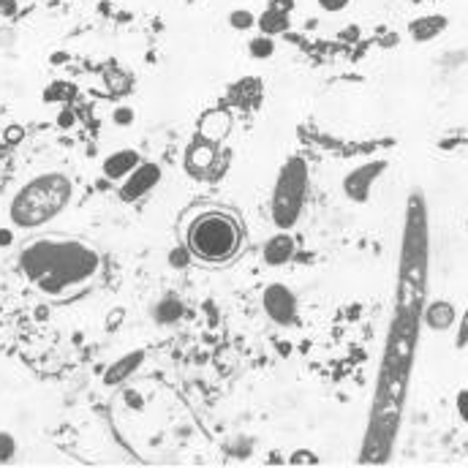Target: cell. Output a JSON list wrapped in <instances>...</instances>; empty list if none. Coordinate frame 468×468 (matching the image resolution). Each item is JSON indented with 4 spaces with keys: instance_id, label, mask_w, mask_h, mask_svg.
Segmentation results:
<instances>
[{
    "instance_id": "6da1fadb",
    "label": "cell",
    "mask_w": 468,
    "mask_h": 468,
    "mask_svg": "<svg viewBox=\"0 0 468 468\" xmlns=\"http://www.w3.org/2000/svg\"><path fill=\"white\" fill-rule=\"evenodd\" d=\"M96 253L76 243H38L22 253L25 273L41 283V289L57 292L76 283L96 270Z\"/></svg>"
},
{
    "instance_id": "7a4b0ae2",
    "label": "cell",
    "mask_w": 468,
    "mask_h": 468,
    "mask_svg": "<svg viewBox=\"0 0 468 468\" xmlns=\"http://www.w3.org/2000/svg\"><path fill=\"white\" fill-rule=\"evenodd\" d=\"M69 196L71 183L63 174H41L17 193V199L11 205V218H14V224L28 226V229L47 224L69 205Z\"/></svg>"
},
{
    "instance_id": "3957f363",
    "label": "cell",
    "mask_w": 468,
    "mask_h": 468,
    "mask_svg": "<svg viewBox=\"0 0 468 468\" xmlns=\"http://www.w3.org/2000/svg\"><path fill=\"white\" fill-rule=\"evenodd\" d=\"M243 243V229L237 218L226 212H202L188 229V248L202 261H229Z\"/></svg>"
},
{
    "instance_id": "277c9868",
    "label": "cell",
    "mask_w": 468,
    "mask_h": 468,
    "mask_svg": "<svg viewBox=\"0 0 468 468\" xmlns=\"http://www.w3.org/2000/svg\"><path fill=\"white\" fill-rule=\"evenodd\" d=\"M308 186V166L302 158H292L283 172L278 177L275 202H273V215L278 226H292L302 210V196Z\"/></svg>"
},
{
    "instance_id": "5b68a950",
    "label": "cell",
    "mask_w": 468,
    "mask_h": 468,
    "mask_svg": "<svg viewBox=\"0 0 468 468\" xmlns=\"http://www.w3.org/2000/svg\"><path fill=\"white\" fill-rule=\"evenodd\" d=\"M264 308L278 324H289L297 316V299L286 286H270L264 295Z\"/></svg>"
},
{
    "instance_id": "8992f818",
    "label": "cell",
    "mask_w": 468,
    "mask_h": 468,
    "mask_svg": "<svg viewBox=\"0 0 468 468\" xmlns=\"http://www.w3.org/2000/svg\"><path fill=\"white\" fill-rule=\"evenodd\" d=\"M158 177H161V172H158L156 164H139L137 169L128 174V183L122 186L120 196L125 202H134L137 196H142V193L150 191V188L156 186Z\"/></svg>"
},
{
    "instance_id": "52a82bcc",
    "label": "cell",
    "mask_w": 468,
    "mask_h": 468,
    "mask_svg": "<svg viewBox=\"0 0 468 468\" xmlns=\"http://www.w3.org/2000/svg\"><path fill=\"white\" fill-rule=\"evenodd\" d=\"M379 172H384V164L376 161V164H367V166H360L357 172H351L343 183L346 193L354 199V202H365L367 193H370V183L379 177Z\"/></svg>"
},
{
    "instance_id": "ba28073f",
    "label": "cell",
    "mask_w": 468,
    "mask_h": 468,
    "mask_svg": "<svg viewBox=\"0 0 468 468\" xmlns=\"http://www.w3.org/2000/svg\"><path fill=\"white\" fill-rule=\"evenodd\" d=\"M215 150H218V144H215V142L199 137L191 144V150H188V169L196 172L199 177H205V174L212 169V161H215V156H218Z\"/></svg>"
},
{
    "instance_id": "9c48e42d",
    "label": "cell",
    "mask_w": 468,
    "mask_h": 468,
    "mask_svg": "<svg viewBox=\"0 0 468 468\" xmlns=\"http://www.w3.org/2000/svg\"><path fill=\"white\" fill-rule=\"evenodd\" d=\"M232 128V115L226 109H210L207 115L199 120V137L210 139V142H221Z\"/></svg>"
},
{
    "instance_id": "30bf717a",
    "label": "cell",
    "mask_w": 468,
    "mask_h": 468,
    "mask_svg": "<svg viewBox=\"0 0 468 468\" xmlns=\"http://www.w3.org/2000/svg\"><path fill=\"white\" fill-rule=\"evenodd\" d=\"M139 166V153L137 150H120L115 156H109L104 161V174L109 180H120L125 174H131Z\"/></svg>"
},
{
    "instance_id": "8fae6325",
    "label": "cell",
    "mask_w": 468,
    "mask_h": 468,
    "mask_svg": "<svg viewBox=\"0 0 468 468\" xmlns=\"http://www.w3.org/2000/svg\"><path fill=\"white\" fill-rule=\"evenodd\" d=\"M292 253H295V240L289 234H278V237H273L270 243L264 245V261L273 264V267L286 264L292 259Z\"/></svg>"
},
{
    "instance_id": "7c38bea8",
    "label": "cell",
    "mask_w": 468,
    "mask_h": 468,
    "mask_svg": "<svg viewBox=\"0 0 468 468\" xmlns=\"http://www.w3.org/2000/svg\"><path fill=\"white\" fill-rule=\"evenodd\" d=\"M425 319H428V324H430L433 330H438V332L450 330L452 321H455V305L444 302V299H438V302H433V305L428 308Z\"/></svg>"
},
{
    "instance_id": "4fadbf2b",
    "label": "cell",
    "mask_w": 468,
    "mask_h": 468,
    "mask_svg": "<svg viewBox=\"0 0 468 468\" xmlns=\"http://www.w3.org/2000/svg\"><path fill=\"white\" fill-rule=\"evenodd\" d=\"M259 28L264 35H275V33H286L289 30V17L286 11H278V8H270L259 17Z\"/></svg>"
},
{
    "instance_id": "5bb4252c",
    "label": "cell",
    "mask_w": 468,
    "mask_h": 468,
    "mask_svg": "<svg viewBox=\"0 0 468 468\" xmlns=\"http://www.w3.org/2000/svg\"><path fill=\"white\" fill-rule=\"evenodd\" d=\"M444 17H433V19H419V22H414V28H411V33H414L416 41H428L430 35L441 33L444 30Z\"/></svg>"
},
{
    "instance_id": "9a60e30c",
    "label": "cell",
    "mask_w": 468,
    "mask_h": 468,
    "mask_svg": "<svg viewBox=\"0 0 468 468\" xmlns=\"http://www.w3.org/2000/svg\"><path fill=\"white\" fill-rule=\"evenodd\" d=\"M142 363V354H131L128 360H122V363H118L115 367H112V373H106V384H118L122 379V376H128L137 365Z\"/></svg>"
},
{
    "instance_id": "2e32d148",
    "label": "cell",
    "mask_w": 468,
    "mask_h": 468,
    "mask_svg": "<svg viewBox=\"0 0 468 468\" xmlns=\"http://www.w3.org/2000/svg\"><path fill=\"white\" fill-rule=\"evenodd\" d=\"M273 52H275V44H273L270 35H261V38H253V41H251V55H253V57H270Z\"/></svg>"
},
{
    "instance_id": "e0dca14e",
    "label": "cell",
    "mask_w": 468,
    "mask_h": 468,
    "mask_svg": "<svg viewBox=\"0 0 468 468\" xmlns=\"http://www.w3.org/2000/svg\"><path fill=\"white\" fill-rule=\"evenodd\" d=\"M180 313H183V305H180L177 299H164L161 308H158V319H161V321H174Z\"/></svg>"
},
{
    "instance_id": "ac0fdd59",
    "label": "cell",
    "mask_w": 468,
    "mask_h": 468,
    "mask_svg": "<svg viewBox=\"0 0 468 468\" xmlns=\"http://www.w3.org/2000/svg\"><path fill=\"white\" fill-rule=\"evenodd\" d=\"M229 22H232V28H237V30H245V28H251L256 19L251 11H232L229 14Z\"/></svg>"
},
{
    "instance_id": "d6986e66",
    "label": "cell",
    "mask_w": 468,
    "mask_h": 468,
    "mask_svg": "<svg viewBox=\"0 0 468 468\" xmlns=\"http://www.w3.org/2000/svg\"><path fill=\"white\" fill-rule=\"evenodd\" d=\"M11 452H14V441H11V435L0 433V460H8V457H11Z\"/></svg>"
},
{
    "instance_id": "ffe728a7",
    "label": "cell",
    "mask_w": 468,
    "mask_h": 468,
    "mask_svg": "<svg viewBox=\"0 0 468 468\" xmlns=\"http://www.w3.org/2000/svg\"><path fill=\"white\" fill-rule=\"evenodd\" d=\"M115 122H118V125H128V122H134V109L120 106V109L115 112Z\"/></svg>"
},
{
    "instance_id": "44dd1931",
    "label": "cell",
    "mask_w": 468,
    "mask_h": 468,
    "mask_svg": "<svg viewBox=\"0 0 468 468\" xmlns=\"http://www.w3.org/2000/svg\"><path fill=\"white\" fill-rule=\"evenodd\" d=\"M457 411L463 416V422H468V389H460L457 395Z\"/></svg>"
},
{
    "instance_id": "7402d4cb",
    "label": "cell",
    "mask_w": 468,
    "mask_h": 468,
    "mask_svg": "<svg viewBox=\"0 0 468 468\" xmlns=\"http://www.w3.org/2000/svg\"><path fill=\"white\" fill-rule=\"evenodd\" d=\"M17 0H0V14L3 17H14L17 14Z\"/></svg>"
},
{
    "instance_id": "603a6c76",
    "label": "cell",
    "mask_w": 468,
    "mask_h": 468,
    "mask_svg": "<svg viewBox=\"0 0 468 468\" xmlns=\"http://www.w3.org/2000/svg\"><path fill=\"white\" fill-rule=\"evenodd\" d=\"M319 3H321L324 11H341V8L348 6V0H319Z\"/></svg>"
},
{
    "instance_id": "cb8c5ba5",
    "label": "cell",
    "mask_w": 468,
    "mask_h": 468,
    "mask_svg": "<svg viewBox=\"0 0 468 468\" xmlns=\"http://www.w3.org/2000/svg\"><path fill=\"white\" fill-rule=\"evenodd\" d=\"M466 343H468V311H466V316H463V330L457 335V346L463 348Z\"/></svg>"
},
{
    "instance_id": "d4e9b609",
    "label": "cell",
    "mask_w": 468,
    "mask_h": 468,
    "mask_svg": "<svg viewBox=\"0 0 468 468\" xmlns=\"http://www.w3.org/2000/svg\"><path fill=\"white\" fill-rule=\"evenodd\" d=\"M6 137H8V142H19V139H22V128H19V125H11Z\"/></svg>"
},
{
    "instance_id": "484cf974",
    "label": "cell",
    "mask_w": 468,
    "mask_h": 468,
    "mask_svg": "<svg viewBox=\"0 0 468 468\" xmlns=\"http://www.w3.org/2000/svg\"><path fill=\"white\" fill-rule=\"evenodd\" d=\"M172 264H174V267H183V264H186V251H174V253H172Z\"/></svg>"
},
{
    "instance_id": "4316f807",
    "label": "cell",
    "mask_w": 468,
    "mask_h": 468,
    "mask_svg": "<svg viewBox=\"0 0 468 468\" xmlns=\"http://www.w3.org/2000/svg\"><path fill=\"white\" fill-rule=\"evenodd\" d=\"M273 8H278V11H289V8H292V0H278Z\"/></svg>"
},
{
    "instance_id": "83f0119b",
    "label": "cell",
    "mask_w": 468,
    "mask_h": 468,
    "mask_svg": "<svg viewBox=\"0 0 468 468\" xmlns=\"http://www.w3.org/2000/svg\"><path fill=\"white\" fill-rule=\"evenodd\" d=\"M57 122H60V125H71V122H74V115H71V112H63V115L57 118Z\"/></svg>"
},
{
    "instance_id": "f1b7e54d",
    "label": "cell",
    "mask_w": 468,
    "mask_h": 468,
    "mask_svg": "<svg viewBox=\"0 0 468 468\" xmlns=\"http://www.w3.org/2000/svg\"><path fill=\"white\" fill-rule=\"evenodd\" d=\"M11 243V232L8 229H0V245H8Z\"/></svg>"
}]
</instances>
